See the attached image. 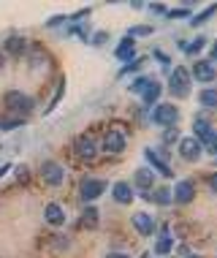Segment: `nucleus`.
I'll return each instance as SVG.
<instances>
[{"label":"nucleus","mask_w":217,"mask_h":258,"mask_svg":"<svg viewBox=\"0 0 217 258\" xmlns=\"http://www.w3.org/2000/svg\"><path fill=\"white\" fill-rule=\"evenodd\" d=\"M171 95L174 98H187L190 95V71L185 66H177L171 74Z\"/></svg>","instance_id":"obj_1"},{"label":"nucleus","mask_w":217,"mask_h":258,"mask_svg":"<svg viewBox=\"0 0 217 258\" xmlns=\"http://www.w3.org/2000/svg\"><path fill=\"white\" fill-rule=\"evenodd\" d=\"M179 120V109L174 106V103H158L155 109H152V122L155 125H163V128H174Z\"/></svg>","instance_id":"obj_2"},{"label":"nucleus","mask_w":217,"mask_h":258,"mask_svg":"<svg viewBox=\"0 0 217 258\" xmlns=\"http://www.w3.org/2000/svg\"><path fill=\"white\" fill-rule=\"evenodd\" d=\"M6 106H9L11 111H30L33 109V101H30V95H25V93H17V90H11V93H6Z\"/></svg>","instance_id":"obj_3"},{"label":"nucleus","mask_w":217,"mask_h":258,"mask_svg":"<svg viewBox=\"0 0 217 258\" xmlns=\"http://www.w3.org/2000/svg\"><path fill=\"white\" fill-rule=\"evenodd\" d=\"M190 76H193L195 82H204V85H209V82H214V79H217V68H214L209 60H198V62L193 66Z\"/></svg>","instance_id":"obj_4"},{"label":"nucleus","mask_w":217,"mask_h":258,"mask_svg":"<svg viewBox=\"0 0 217 258\" xmlns=\"http://www.w3.org/2000/svg\"><path fill=\"white\" fill-rule=\"evenodd\" d=\"M41 177H44V182H49V185H60L62 177H65V169H62L60 163H54V160H46V163L41 166Z\"/></svg>","instance_id":"obj_5"},{"label":"nucleus","mask_w":217,"mask_h":258,"mask_svg":"<svg viewBox=\"0 0 217 258\" xmlns=\"http://www.w3.org/2000/svg\"><path fill=\"white\" fill-rule=\"evenodd\" d=\"M179 155L185 158V160H198L201 158V142L198 139H193V136H187V139H179Z\"/></svg>","instance_id":"obj_6"},{"label":"nucleus","mask_w":217,"mask_h":258,"mask_svg":"<svg viewBox=\"0 0 217 258\" xmlns=\"http://www.w3.org/2000/svg\"><path fill=\"white\" fill-rule=\"evenodd\" d=\"M171 196H174V201H179V204H190L195 199V185L190 179H182V182H177V187L171 190Z\"/></svg>","instance_id":"obj_7"},{"label":"nucleus","mask_w":217,"mask_h":258,"mask_svg":"<svg viewBox=\"0 0 217 258\" xmlns=\"http://www.w3.org/2000/svg\"><path fill=\"white\" fill-rule=\"evenodd\" d=\"M133 228L141 236H152V231H155V218L150 212H136L133 215Z\"/></svg>","instance_id":"obj_8"},{"label":"nucleus","mask_w":217,"mask_h":258,"mask_svg":"<svg viewBox=\"0 0 217 258\" xmlns=\"http://www.w3.org/2000/svg\"><path fill=\"white\" fill-rule=\"evenodd\" d=\"M103 190H106V182H103V179H85V182H82V199L85 201L98 199Z\"/></svg>","instance_id":"obj_9"},{"label":"nucleus","mask_w":217,"mask_h":258,"mask_svg":"<svg viewBox=\"0 0 217 258\" xmlns=\"http://www.w3.org/2000/svg\"><path fill=\"white\" fill-rule=\"evenodd\" d=\"M103 150L111 152V155H117V152L125 150V136L120 131H109L106 136H103Z\"/></svg>","instance_id":"obj_10"},{"label":"nucleus","mask_w":217,"mask_h":258,"mask_svg":"<svg viewBox=\"0 0 217 258\" xmlns=\"http://www.w3.org/2000/svg\"><path fill=\"white\" fill-rule=\"evenodd\" d=\"M144 155H147V160L152 163V169H158L160 174H163V177H171V174H174V171H171V166L166 163V158L160 155V152H155L152 147H147V150H144Z\"/></svg>","instance_id":"obj_11"},{"label":"nucleus","mask_w":217,"mask_h":258,"mask_svg":"<svg viewBox=\"0 0 217 258\" xmlns=\"http://www.w3.org/2000/svg\"><path fill=\"white\" fill-rule=\"evenodd\" d=\"M44 218H46L49 226H62V223H65V212H62L60 204H46Z\"/></svg>","instance_id":"obj_12"},{"label":"nucleus","mask_w":217,"mask_h":258,"mask_svg":"<svg viewBox=\"0 0 217 258\" xmlns=\"http://www.w3.org/2000/svg\"><path fill=\"white\" fill-rule=\"evenodd\" d=\"M76 152H79V158H85V160H93L95 158V142L90 136H82L79 142H76Z\"/></svg>","instance_id":"obj_13"},{"label":"nucleus","mask_w":217,"mask_h":258,"mask_svg":"<svg viewBox=\"0 0 217 258\" xmlns=\"http://www.w3.org/2000/svg\"><path fill=\"white\" fill-rule=\"evenodd\" d=\"M198 103L206 109H217V87H206L198 93Z\"/></svg>","instance_id":"obj_14"},{"label":"nucleus","mask_w":217,"mask_h":258,"mask_svg":"<svg viewBox=\"0 0 217 258\" xmlns=\"http://www.w3.org/2000/svg\"><path fill=\"white\" fill-rule=\"evenodd\" d=\"M111 193H114V199L120 201V204H130V201H133V190H130L128 182H117Z\"/></svg>","instance_id":"obj_15"},{"label":"nucleus","mask_w":217,"mask_h":258,"mask_svg":"<svg viewBox=\"0 0 217 258\" xmlns=\"http://www.w3.org/2000/svg\"><path fill=\"white\" fill-rule=\"evenodd\" d=\"M133 182H136L138 187H152V182H155V171L152 169H138L136 177H133Z\"/></svg>","instance_id":"obj_16"},{"label":"nucleus","mask_w":217,"mask_h":258,"mask_svg":"<svg viewBox=\"0 0 217 258\" xmlns=\"http://www.w3.org/2000/svg\"><path fill=\"white\" fill-rule=\"evenodd\" d=\"M160 90H163V87H160V82H158V79H152V82H150V87H147L144 93H141L144 103H158V98H160Z\"/></svg>","instance_id":"obj_17"},{"label":"nucleus","mask_w":217,"mask_h":258,"mask_svg":"<svg viewBox=\"0 0 217 258\" xmlns=\"http://www.w3.org/2000/svg\"><path fill=\"white\" fill-rule=\"evenodd\" d=\"M150 199H155L160 207H169L171 201H174V196H171V187H158L155 193H150Z\"/></svg>","instance_id":"obj_18"},{"label":"nucleus","mask_w":217,"mask_h":258,"mask_svg":"<svg viewBox=\"0 0 217 258\" xmlns=\"http://www.w3.org/2000/svg\"><path fill=\"white\" fill-rule=\"evenodd\" d=\"M201 147H206L212 155H217V128H212L204 139H201Z\"/></svg>","instance_id":"obj_19"},{"label":"nucleus","mask_w":217,"mask_h":258,"mask_svg":"<svg viewBox=\"0 0 217 258\" xmlns=\"http://www.w3.org/2000/svg\"><path fill=\"white\" fill-rule=\"evenodd\" d=\"M133 57V41L125 38L120 46H117V60H130Z\"/></svg>","instance_id":"obj_20"},{"label":"nucleus","mask_w":217,"mask_h":258,"mask_svg":"<svg viewBox=\"0 0 217 258\" xmlns=\"http://www.w3.org/2000/svg\"><path fill=\"white\" fill-rule=\"evenodd\" d=\"M6 49H9L11 54H19V52L25 49V38L22 36H11L9 41H6Z\"/></svg>","instance_id":"obj_21"},{"label":"nucleus","mask_w":217,"mask_h":258,"mask_svg":"<svg viewBox=\"0 0 217 258\" xmlns=\"http://www.w3.org/2000/svg\"><path fill=\"white\" fill-rule=\"evenodd\" d=\"M209 131H212V125H209L206 120H195V125H193V139H198V142H201V139H204Z\"/></svg>","instance_id":"obj_22"},{"label":"nucleus","mask_w":217,"mask_h":258,"mask_svg":"<svg viewBox=\"0 0 217 258\" xmlns=\"http://www.w3.org/2000/svg\"><path fill=\"white\" fill-rule=\"evenodd\" d=\"M171 247H174V242L169 239V236H163V239H158L155 253H158V255H169V253H171Z\"/></svg>","instance_id":"obj_23"},{"label":"nucleus","mask_w":217,"mask_h":258,"mask_svg":"<svg viewBox=\"0 0 217 258\" xmlns=\"http://www.w3.org/2000/svg\"><path fill=\"white\" fill-rule=\"evenodd\" d=\"M150 33H152L150 25H136V27H130V30H128V38L133 41L136 36H150Z\"/></svg>","instance_id":"obj_24"},{"label":"nucleus","mask_w":217,"mask_h":258,"mask_svg":"<svg viewBox=\"0 0 217 258\" xmlns=\"http://www.w3.org/2000/svg\"><path fill=\"white\" fill-rule=\"evenodd\" d=\"M150 82H152V79H147V76H138V79H136V82H133V85H130V93H138V95H141L144 90L150 87Z\"/></svg>","instance_id":"obj_25"},{"label":"nucleus","mask_w":217,"mask_h":258,"mask_svg":"<svg viewBox=\"0 0 217 258\" xmlns=\"http://www.w3.org/2000/svg\"><path fill=\"white\" fill-rule=\"evenodd\" d=\"M214 11H217V6H209V9H206L204 14H198V17H193V19H190V25H201V22H206V19L212 17Z\"/></svg>","instance_id":"obj_26"},{"label":"nucleus","mask_w":217,"mask_h":258,"mask_svg":"<svg viewBox=\"0 0 217 258\" xmlns=\"http://www.w3.org/2000/svg\"><path fill=\"white\" fill-rule=\"evenodd\" d=\"M204 44H206L204 38H195L193 44H187V46H185V52H187V54H198L201 49H204Z\"/></svg>","instance_id":"obj_27"},{"label":"nucleus","mask_w":217,"mask_h":258,"mask_svg":"<svg viewBox=\"0 0 217 258\" xmlns=\"http://www.w3.org/2000/svg\"><path fill=\"white\" fill-rule=\"evenodd\" d=\"M85 223H87L90 228L98 223V209H95V207H87V209H85Z\"/></svg>","instance_id":"obj_28"},{"label":"nucleus","mask_w":217,"mask_h":258,"mask_svg":"<svg viewBox=\"0 0 217 258\" xmlns=\"http://www.w3.org/2000/svg\"><path fill=\"white\" fill-rule=\"evenodd\" d=\"M179 139V131H177V125L174 128H166V134H163V144H174Z\"/></svg>","instance_id":"obj_29"},{"label":"nucleus","mask_w":217,"mask_h":258,"mask_svg":"<svg viewBox=\"0 0 217 258\" xmlns=\"http://www.w3.org/2000/svg\"><path fill=\"white\" fill-rule=\"evenodd\" d=\"M62 90H65V82H60V87H57V93H54V98H52V103H49V109L46 111H52L54 106L60 103V95H62Z\"/></svg>","instance_id":"obj_30"},{"label":"nucleus","mask_w":217,"mask_h":258,"mask_svg":"<svg viewBox=\"0 0 217 258\" xmlns=\"http://www.w3.org/2000/svg\"><path fill=\"white\" fill-rule=\"evenodd\" d=\"M17 125H22L19 120H0V131H14Z\"/></svg>","instance_id":"obj_31"},{"label":"nucleus","mask_w":217,"mask_h":258,"mask_svg":"<svg viewBox=\"0 0 217 258\" xmlns=\"http://www.w3.org/2000/svg\"><path fill=\"white\" fill-rule=\"evenodd\" d=\"M169 17H171V19H182V17H190V11H185V9H177V11H169Z\"/></svg>","instance_id":"obj_32"},{"label":"nucleus","mask_w":217,"mask_h":258,"mask_svg":"<svg viewBox=\"0 0 217 258\" xmlns=\"http://www.w3.org/2000/svg\"><path fill=\"white\" fill-rule=\"evenodd\" d=\"M60 22H65V17H54V19H49L46 25H49V27H57Z\"/></svg>","instance_id":"obj_33"},{"label":"nucleus","mask_w":217,"mask_h":258,"mask_svg":"<svg viewBox=\"0 0 217 258\" xmlns=\"http://www.w3.org/2000/svg\"><path fill=\"white\" fill-rule=\"evenodd\" d=\"M150 11H155V14H166V6L155 3V6H150Z\"/></svg>","instance_id":"obj_34"},{"label":"nucleus","mask_w":217,"mask_h":258,"mask_svg":"<svg viewBox=\"0 0 217 258\" xmlns=\"http://www.w3.org/2000/svg\"><path fill=\"white\" fill-rule=\"evenodd\" d=\"M209 187H212V190L217 193V174H212V177H209Z\"/></svg>","instance_id":"obj_35"},{"label":"nucleus","mask_w":217,"mask_h":258,"mask_svg":"<svg viewBox=\"0 0 217 258\" xmlns=\"http://www.w3.org/2000/svg\"><path fill=\"white\" fill-rule=\"evenodd\" d=\"M212 60H217V41L212 44V52H209V62H212Z\"/></svg>","instance_id":"obj_36"},{"label":"nucleus","mask_w":217,"mask_h":258,"mask_svg":"<svg viewBox=\"0 0 217 258\" xmlns=\"http://www.w3.org/2000/svg\"><path fill=\"white\" fill-rule=\"evenodd\" d=\"M106 258H130V255L128 253H109Z\"/></svg>","instance_id":"obj_37"},{"label":"nucleus","mask_w":217,"mask_h":258,"mask_svg":"<svg viewBox=\"0 0 217 258\" xmlns=\"http://www.w3.org/2000/svg\"><path fill=\"white\" fill-rule=\"evenodd\" d=\"M9 169H11V166H9V163H6V166H0V177H3V174H6V171H9Z\"/></svg>","instance_id":"obj_38"},{"label":"nucleus","mask_w":217,"mask_h":258,"mask_svg":"<svg viewBox=\"0 0 217 258\" xmlns=\"http://www.w3.org/2000/svg\"><path fill=\"white\" fill-rule=\"evenodd\" d=\"M185 258H204V255H185Z\"/></svg>","instance_id":"obj_39"},{"label":"nucleus","mask_w":217,"mask_h":258,"mask_svg":"<svg viewBox=\"0 0 217 258\" xmlns=\"http://www.w3.org/2000/svg\"><path fill=\"white\" fill-rule=\"evenodd\" d=\"M0 68H3V54H0Z\"/></svg>","instance_id":"obj_40"}]
</instances>
